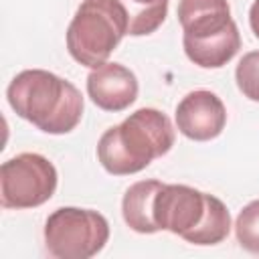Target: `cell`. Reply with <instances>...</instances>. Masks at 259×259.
Segmentation results:
<instances>
[{
  "label": "cell",
  "instance_id": "obj_1",
  "mask_svg": "<svg viewBox=\"0 0 259 259\" xmlns=\"http://www.w3.org/2000/svg\"><path fill=\"white\" fill-rule=\"evenodd\" d=\"M12 111L45 134L73 132L83 117V95L67 79L45 71H20L6 89Z\"/></svg>",
  "mask_w": 259,
  "mask_h": 259
},
{
  "label": "cell",
  "instance_id": "obj_2",
  "mask_svg": "<svg viewBox=\"0 0 259 259\" xmlns=\"http://www.w3.org/2000/svg\"><path fill=\"white\" fill-rule=\"evenodd\" d=\"M174 140L176 130L170 117L154 107H142L130 113L119 125L101 134L97 160L113 176L136 174L148 168L152 160L168 154Z\"/></svg>",
  "mask_w": 259,
  "mask_h": 259
},
{
  "label": "cell",
  "instance_id": "obj_3",
  "mask_svg": "<svg viewBox=\"0 0 259 259\" xmlns=\"http://www.w3.org/2000/svg\"><path fill=\"white\" fill-rule=\"evenodd\" d=\"M160 231H170L192 245H217L231 231V214L221 198L186 184H162L154 198Z\"/></svg>",
  "mask_w": 259,
  "mask_h": 259
},
{
  "label": "cell",
  "instance_id": "obj_4",
  "mask_svg": "<svg viewBox=\"0 0 259 259\" xmlns=\"http://www.w3.org/2000/svg\"><path fill=\"white\" fill-rule=\"evenodd\" d=\"M178 22L186 57L202 69L227 65L241 49V34L227 0H180Z\"/></svg>",
  "mask_w": 259,
  "mask_h": 259
},
{
  "label": "cell",
  "instance_id": "obj_5",
  "mask_svg": "<svg viewBox=\"0 0 259 259\" xmlns=\"http://www.w3.org/2000/svg\"><path fill=\"white\" fill-rule=\"evenodd\" d=\"M127 28L130 14L121 0H83L67 28V51L83 67H101Z\"/></svg>",
  "mask_w": 259,
  "mask_h": 259
},
{
  "label": "cell",
  "instance_id": "obj_6",
  "mask_svg": "<svg viewBox=\"0 0 259 259\" xmlns=\"http://www.w3.org/2000/svg\"><path fill=\"white\" fill-rule=\"evenodd\" d=\"M107 239V219L91 208L61 206L45 223V245L57 259H89L105 247Z\"/></svg>",
  "mask_w": 259,
  "mask_h": 259
},
{
  "label": "cell",
  "instance_id": "obj_7",
  "mask_svg": "<svg viewBox=\"0 0 259 259\" xmlns=\"http://www.w3.org/2000/svg\"><path fill=\"white\" fill-rule=\"evenodd\" d=\"M57 168L40 154L24 152L0 166V204L4 208H34L57 190Z\"/></svg>",
  "mask_w": 259,
  "mask_h": 259
},
{
  "label": "cell",
  "instance_id": "obj_8",
  "mask_svg": "<svg viewBox=\"0 0 259 259\" xmlns=\"http://www.w3.org/2000/svg\"><path fill=\"white\" fill-rule=\"evenodd\" d=\"M178 132L194 142H208L221 136L227 123V109L221 97L206 89L190 91L176 105Z\"/></svg>",
  "mask_w": 259,
  "mask_h": 259
},
{
  "label": "cell",
  "instance_id": "obj_9",
  "mask_svg": "<svg viewBox=\"0 0 259 259\" xmlns=\"http://www.w3.org/2000/svg\"><path fill=\"white\" fill-rule=\"evenodd\" d=\"M87 95L103 111H123L138 97V79L119 63H103L87 75Z\"/></svg>",
  "mask_w": 259,
  "mask_h": 259
},
{
  "label": "cell",
  "instance_id": "obj_10",
  "mask_svg": "<svg viewBox=\"0 0 259 259\" xmlns=\"http://www.w3.org/2000/svg\"><path fill=\"white\" fill-rule=\"evenodd\" d=\"M160 188V180H140L125 190L121 200V214L132 231L142 235H152L160 231L154 219V198Z\"/></svg>",
  "mask_w": 259,
  "mask_h": 259
},
{
  "label": "cell",
  "instance_id": "obj_11",
  "mask_svg": "<svg viewBox=\"0 0 259 259\" xmlns=\"http://www.w3.org/2000/svg\"><path fill=\"white\" fill-rule=\"evenodd\" d=\"M123 4L130 14L127 34L132 36L152 34L164 22L168 12V0H125Z\"/></svg>",
  "mask_w": 259,
  "mask_h": 259
},
{
  "label": "cell",
  "instance_id": "obj_12",
  "mask_svg": "<svg viewBox=\"0 0 259 259\" xmlns=\"http://www.w3.org/2000/svg\"><path fill=\"white\" fill-rule=\"evenodd\" d=\"M235 237L245 251L259 255V200L243 206L235 221Z\"/></svg>",
  "mask_w": 259,
  "mask_h": 259
},
{
  "label": "cell",
  "instance_id": "obj_13",
  "mask_svg": "<svg viewBox=\"0 0 259 259\" xmlns=\"http://www.w3.org/2000/svg\"><path fill=\"white\" fill-rule=\"evenodd\" d=\"M235 81L239 91L247 99L259 103V51H251L243 55V59L235 69Z\"/></svg>",
  "mask_w": 259,
  "mask_h": 259
},
{
  "label": "cell",
  "instance_id": "obj_14",
  "mask_svg": "<svg viewBox=\"0 0 259 259\" xmlns=\"http://www.w3.org/2000/svg\"><path fill=\"white\" fill-rule=\"evenodd\" d=\"M249 24H251L253 34L259 38V0H255L249 8Z\"/></svg>",
  "mask_w": 259,
  "mask_h": 259
}]
</instances>
